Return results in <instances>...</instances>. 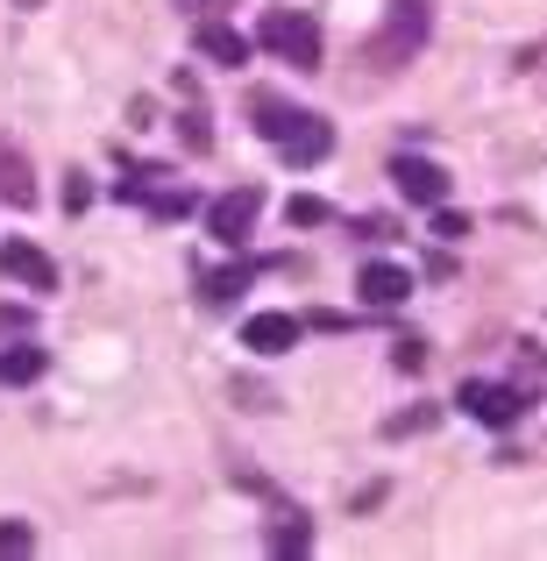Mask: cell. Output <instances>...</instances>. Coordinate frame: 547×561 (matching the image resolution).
<instances>
[{"label": "cell", "mask_w": 547, "mask_h": 561, "mask_svg": "<svg viewBox=\"0 0 547 561\" xmlns=\"http://www.w3.org/2000/svg\"><path fill=\"white\" fill-rule=\"evenodd\" d=\"M426 36H434V0H391L377 36L363 43V65L369 71H406L412 57L426 50Z\"/></svg>", "instance_id": "6da1fadb"}, {"label": "cell", "mask_w": 547, "mask_h": 561, "mask_svg": "<svg viewBox=\"0 0 547 561\" xmlns=\"http://www.w3.org/2000/svg\"><path fill=\"white\" fill-rule=\"evenodd\" d=\"M257 43L271 57H285L292 71H320V22L314 14H292V8H271L257 22Z\"/></svg>", "instance_id": "7a4b0ae2"}, {"label": "cell", "mask_w": 547, "mask_h": 561, "mask_svg": "<svg viewBox=\"0 0 547 561\" xmlns=\"http://www.w3.org/2000/svg\"><path fill=\"white\" fill-rule=\"evenodd\" d=\"M257 214H263V192L257 185H235V192H220V199L206 206V234H214L220 249H242L249 228H257Z\"/></svg>", "instance_id": "3957f363"}, {"label": "cell", "mask_w": 547, "mask_h": 561, "mask_svg": "<svg viewBox=\"0 0 547 561\" xmlns=\"http://www.w3.org/2000/svg\"><path fill=\"white\" fill-rule=\"evenodd\" d=\"M463 412L483 420V426H520L526 391L520 383H491V377H463Z\"/></svg>", "instance_id": "277c9868"}, {"label": "cell", "mask_w": 547, "mask_h": 561, "mask_svg": "<svg viewBox=\"0 0 547 561\" xmlns=\"http://www.w3.org/2000/svg\"><path fill=\"white\" fill-rule=\"evenodd\" d=\"M391 185L406 192L412 206H426V214H434V206H448V171H441L434 157H406V150H398L391 157Z\"/></svg>", "instance_id": "5b68a950"}, {"label": "cell", "mask_w": 547, "mask_h": 561, "mask_svg": "<svg viewBox=\"0 0 547 561\" xmlns=\"http://www.w3.org/2000/svg\"><path fill=\"white\" fill-rule=\"evenodd\" d=\"M0 277L22 285V291H57V263L43 256L36 242H8V249H0Z\"/></svg>", "instance_id": "8992f818"}, {"label": "cell", "mask_w": 547, "mask_h": 561, "mask_svg": "<svg viewBox=\"0 0 547 561\" xmlns=\"http://www.w3.org/2000/svg\"><path fill=\"white\" fill-rule=\"evenodd\" d=\"M277 150H285V164H320V157H328L334 150V122H328V114H306L299 107V122H292V136L285 142H277Z\"/></svg>", "instance_id": "52a82bcc"}, {"label": "cell", "mask_w": 547, "mask_h": 561, "mask_svg": "<svg viewBox=\"0 0 547 561\" xmlns=\"http://www.w3.org/2000/svg\"><path fill=\"white\" fill-rule=\"evenodd\" d=\"M299 334H306V320H292V313H249L242 320V348H257V356H285V348H299Z\"/></svg>", "instance_id": "ba28073f"}, {"label": "cell", "mask_w": 547, "mask_h": 561, "mask_svg": "<svg viewBox=\"0 0 547 561\" xmlns=\"http://www.w3.org/2000/svg\"><path fill=\"white\" fill-rule=\"evenodd\" d=\"M192 50H200L206 57V65H249V50H257V43H249L242 36V28H228V22H200V28H192Z\"/></svg>", "instance_id": "9c48e42d"}, {"label": "cell", "mask_w": 547, "mask_h": 561, "mask_svg": "<svg viewBox=\"0 0 547 561\" xmlns=\"http://www.w3.org/2000/svg\"><path fill=\"white\" fill-rule=\"evenodd\" d=\"M356 291H363L369 306H406L412 299V271H406V263H363Z\"/></svg>", "instance_id": "30bf717a"}, {"label": "cell", "mask_w": 547, "mask_h": 561, "mask_svg": "<svg viewBox=\"0 0 547 561\" xmlns=\"http://www.w3.org/2000/svg\"><path fill=\"white\" fill-rule=\"evenodd\" d=\"M0 199L22 214V206H36V171H29V157L14 150L8 136H0Z\"/></svg>", "instance_id": "8fae6325"}, {"label": "cell", "mask_w": 547, "mask_h": 561, "mask_svg": "<svg viewBox=\"0 0 547 561\" xmlns=\"http://www.w3.org/2000/svg\"><path fill=\"white\" fill-rule=\"evenodd\" d=\"M249 114H257V136H271V142H285L292 122H299V107H285L277 93H257V100H249Z\"/></svg>", "instance_id": "7c38bea8"}, {"label": "cell", "mask_w": 547, "mask_h": 561, "mask_svg": "<svg viewBox=\"0 0 547 561\" xmlns=\"http://www.w3.org/2000/svg\"><path fill=\"white\" fill-rule=\"evenodd\" d=\"M306 548H314L306 512H277V519H271V554H306Z\"/></svg>", "instance_id": "4fadbf2b"}, {"label": "cell", "mask_w": 547, "mask_h": 561, "mask_svg": "<svg viewBox=\"0 0 547 561\" xmlns=\"http://www.w3.org/2000/svg\"><path fill=\"white\" fill-rule=\"evenodd\" d=\"M43 370H50L43 348H0V383H36Z\"/></svg>", "instance_id": "5bb4252c"}, {"label": "cell", "mask_w": 547, "mask_h": 561, "mask_svg": "<svg viewBox=\"0 0 547 561\" xmlns=\"http://www.w3.org/2000/svg\"><path fill=\"white\" fill-rule=\"evenodd\" d=\"M143 206H150V220H185L200 199H192L185 185H171V192H157V185H150V192H143Z\"/></svg>", "instance_id": "9a60e30c"}, {"label": "cell", "mask_w": 547, "mask_h": 561, "mask_svg": "<svg viewBox=\"0 0 547 561\" xmlns=\"http://www.w3.org/2000/svg\"><path fill=\"white\" fill-rule=\"evenodd\" d=\"M257 271H263V263H235V271H214V277H206V306H228Z\"/></svg>", "instance_id": "2e32d148"}, {"label": "cell", "mask_w": 547, "mask_h": 561, "mask_svg": "<svg viewBox=\"0 0 547 561\" xmlns=\"http://www.w3.org/2000/svg\"><path fill=\"white\" fill-rule=\"evenodd\" d=\"M285 220H292V228H328L334 206H328V199H314V192H299V199L285 206Z\"/></svg>", "instance_id": "e0dca14e"}, {"label": "cell", "mask_w": 547, "mask_h": 561, "mask_svg": "<svg viewBox=\"0 0 547 561\" xmlns=\"http://www.w3.org/2000/svg\"><path fill=\"white\" fill-rule=\"evenodd\" d=\"M441 412L434 405H412V412H391V420H384V440H406V434H426V426H434Z\"/></svg>", "instance_id": "ac0fdd59"}, {"label": "cell", "mask_w": 547, "mask_h": 561, "mask_svg": "<svg viewBox=\"0 0 547 561\" xmlns=\"http://www.w3.org/2000/svg\"><path fill=\"white\" fill-rule=\"evenodd\" d=\"M179 128H185V150H192V157L214 150V128H206V114H200V107H185V114H179Z\"/></svg>", "instance_id": "d6986e66"}, {"label": "cell", "mask_w": 547, "mask_h": 561, "mask_svg": "<svg viewBox=\"0 0 547 561\" xmlns=\"http://www.w3.org/2000/svg\"><path fill=\"white\" fill-rule=\"evenodd\" d=\"M469 234V214H455V206H434V242H463Z\"/></svg>", "instance_id": "ffe728a7"}, {"label": "cell", "mask_w": 547, "mask_h": 561, "mask_svg": "<svg viewBox=\"0 0 547 561\" xmlns=\"http://www.w3.org/2000/svg\"><path fill=\"white\" fill-rule=\"evenodd\" d=\"M29 548H36V534L22 519H0V554H29Z\"/></svg>", "instance_id": "44dd1931"}, {"label": "cell", "mask_w": 547, "mask_h": 561, "mask_svg": "<svg viewBox=\"0 0 547 561\" xmlns=\"http://www.w3.org/2000/svg\"><path fill=\"white\" fill-rule=\"evenodd\" d=\"M391 363H398V370H420V363H426V342H398Z\"/></svg>", "instance_id": "7402d4cb"}, {"label": "cell", "mask_w": 547, "mask_h": 561, "mask_svg": "<svg viewBox=\"0 0 547 561\" xmlns=\"http://www.w3.org/2000/svg\"><path fill=\"white\" fill-rule=\"evenodd\" d=\"M86 199H93V185H86V179H71V185H65V214H79Z\"/></svg>", "instance_id": "603a6c76"}, {"label": "cell", "mask_w": 547, "mask_h": 561, "mask_svg": "<svg viewBox=\"0 0 547 561\" xmlns=\"http://www.w3.org/2000/svg\"><path fill=\"white\" fill-rule=\"evenodd\" d=\"M8 8H43V0H8Z\"/></svg>", "instance_id": "cb8c5ba5"}]
</instances>
